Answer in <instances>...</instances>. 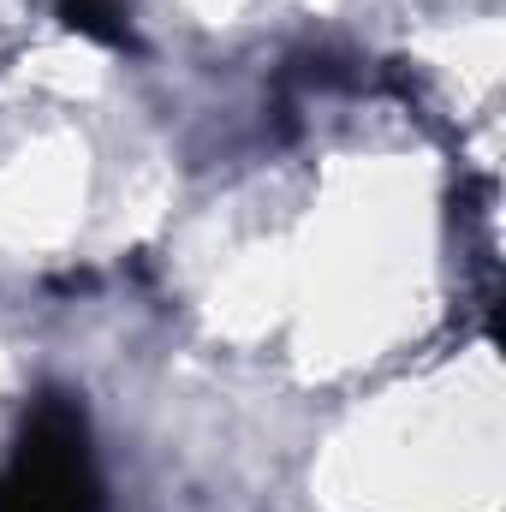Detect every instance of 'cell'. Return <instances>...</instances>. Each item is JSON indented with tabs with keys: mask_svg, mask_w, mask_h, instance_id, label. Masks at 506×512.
I'll return each mask as SVG.
<instances>
[{
	"mask_svg": "<svg viewBox=\"0 0 506 512\" xmlns=\"http://www.w3.org/2000/svg\"><path fill=\"white\" fill-rule=\"evenodd\" d=\"M0 512H102L90 417L72 393L48 387L24 411V429L0 471Z\"/></svg>",
	"mask_w": 506,
	"mask_h": 512,
	"instance_id": "1",
	"label": "cell"
},
{
	"mask_svg": "<svg viewBox=\"0 0 506 512\" xmlns=\"http://www.w3.org/2000/svg\"><path fill=\"white\" fill-rule=\"evenodd\" d=\"M60 24L90 36V42H108V48H126V12L114 0H60Z\"/></svg>",
	"mask_w": 506,
	"mask_h": 512,
	"instance_id": "2",
	"label": "cell"
}]
</instances>
